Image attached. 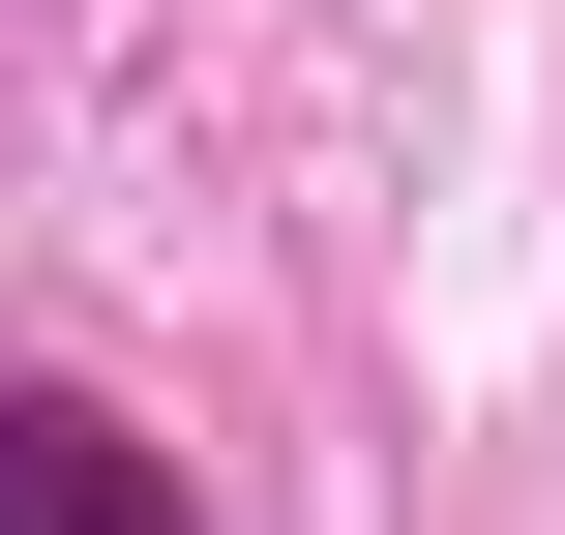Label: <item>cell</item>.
Here are the masks:
<instances>
[{
    "instance_id": "obj_1",
    "label": "cell",
    "mask_w": 565,
    "mask_h": 535,
    "mask_svg": "<svg viewBox=\"0 0 565 535\" xmlns=\"http://www.w3.org/2000/svg\"><path fill=\"white\" fill-rule=\"evenodd\" d=\"M0 535H209V506H179V447H119L89 387H0Z\"/></svg>"
}]
</instances>
